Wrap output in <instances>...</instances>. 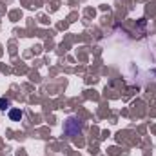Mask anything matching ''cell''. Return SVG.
Instances as JSON below:
<instances>
[{"mask_svg":"<svg viewBox=\"0 0 156 156\" xmlns=\"http://www.w3.org/2000/svg\"><path fill=\"white\" fill-rule=\"evenodd\" d=\"M64 131L71 136V138H75V136H80L82 134V123L75 120V118H69L67 122H66V125H64Z\"/></svg>","mask_w":156,"mask_h":156,"instance_id":"cell-1","label":"cell"},{"mask_svg":"<svg viewBox=\"0 0 156 156\" xmlns=\"http://www.w3.org/2000/svg\"><path fill=\"white\" fill-rule=\"evenodd\" d=\"M9 105H11V102L7 98H0V111H5Z\"/></svg>","mask_w":156,"mask_h":156,"instance_id":"cell-3","label":"cell"},{"mask_svg":"<svg viewBox=\"0 0 156 156\" xmlns=\"http://www.w3.org/2000/svg\"><path fill=\"white\" fill-rule=\"evenodd\" d=\"M9 118H11V120H20V118H22V111H20V109H11V111H9Z\"/></svg>","mask_w":156,"mask_h":156,"instance_id":"cell-2","label":"cell"}]
</instances>
